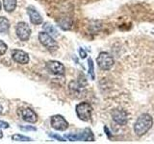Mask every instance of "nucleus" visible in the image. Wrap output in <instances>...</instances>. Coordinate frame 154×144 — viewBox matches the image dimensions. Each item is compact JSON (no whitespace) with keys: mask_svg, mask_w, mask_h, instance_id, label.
<instances>
[{"mask_svg":"<svg viewBox=\"0 0 154 144\" xmlns=\"http://www.w3.org/2000/svg\"><path fill=\"white\" fill-rule=\"evenodd\" d=\"M153 125V118L150 114L143 113L138 117L136 122L134 124V133L138 136H144Z\"/></svg>","mask_w":154,"mask_h":144,"instance_id":"f257e3e1","label":"nucleus"},{"mask_svg":"<svg viewBox=\"0 0 154 144\" xmlns=\"http://www.w3.org/2000/svg\"><path fill=\"white\" fill-rule=\"evenodd\" d=\"M96 62H97V65L101 70L104 71H108L110 70L112 67L114 66L115 64V60L113 56L108 52H101L99 53V55L97 56V59H96Z\"/></svg>","mask_w":154,"mask_h":144,"instance_id":"f03ea898","label":"nucleus"},{"mask_svg":"<svg viewBox=\"0 0 154 144\" xmlns=\"http://www.w3.org/2000/svg\"><path fill=\"white\" fill-rule=\"evenodd\" d=\"M76 114L82 121H89L91 117L93 107L88 102H81L76 106Z\"/></svg>","mask_w":154,"mask_h":144,"instance_id":"7ed1b4c3","label":"nucleus"},{"mask_svg":"<svg viewBox=\"0 0 154 144\" xmlns=\"http://www.w3.org/2000/svg\"><path fill=\"white\" fill-rule=\"evenodd\" d=\"M38 40H40L41 43L45 46V48H47L48 50L50 51H55L58 48V43L57 41L52 38L51 35H49L46 32H41L38 34Z\"/></svg>","mask_w":154,"mask_h":144,"instance_id":"20e7f679","label":"nucleus"},{"mask_svg":"<svg viewBox=\"0 0 154 144\" xmlns=\"http://www.w3.org/2000/svg\"><path fill=\"white\" fill-rule=\"evenodd\" d=\"M66 138H67L70 141H77V140H84V141H94V136L91 131L87 128L84 130L83 133L81 134H66Z\"/></svg>","mask_w":154,"mask_h":144,"instance_id":"39448f33","label":"nucleus"},{"mask_svg":"<svg viewBox=\"0 0 154 144\" xmlns=\"http://www.w3.org/2000/svg\"><path fill=\"white\" fill-rule=\"evenodd\" d=\"M50 124L53 129L57 130V131H66L69 128V123L60 114L53 115L50 118Z\"/></svg>","mask_w":154,"mask_h":144,"instance_id":"423d86ee","label":"nucleus"},{"mask_svg":"<svg viewBox=\"0 0 154 144\" xmlns=\"http://www.w3.org/2000/svg\"><path fill=\"white\" fill-rule=\"evenodd\" d=\"M17 36L18 38L22 41H26L29 40V38L31 36V29L29 25L25 22H19L17 23L16 28Z\"/></svg>","mask_w":154,"mask_h":144,"instance_id":"0eeeda50","label":"nucleus"},{"mask_svg":"<svg viewBox=\"0 0 154 144\" xmlns=\"http://www.w3.org/2000/svg\"><path fill=\"white\" fill-rule=\"evenodd\" d=\"M17 113L20 117L28 123H36L38 120V115L34 110L30 108H20L18 109Z\"/></svg>","mask_w":154,"mask_h":144,"instance_id":"6e6552de","label":"nucleus"},{"mask_svg":"<svg viewBox=\"0 0 154 144\" xmlns=\"http://www.w3.org/2000/svg\"><path fill=\"white\" fill-rule=\"evenodd\" d=\"M46 68L47 70L50 72V73L54 74V75H59L62 76L65 74V66L63 64H61L60 62L57 61H49L47 62L46 64Z\"/></svg>","mask_w":154,"mask_h":144,"instance_id":"1a4fd4ad","label":"nucleus"},{"mask_svg":"<svg viewBox=\"0 0 154 144\" xmlns=\"http://www.w3.org/2000/svg\"><path fill=\"white\" fill-rule=\"evenodd\" d=\"M112 118L116 123L119 124V125H122V126L126 125L128 122L127 112H125L124 110H122V109L114 110V112H112Z\"/></svg>","mask_w":154,"mask_h":144,"instance_id":"9d476101","label":"nucleus"},{"mask_svg":"<svg viewBox=\"0 0 154 144\" xmlns=\"http://www.w3.org/2000/svg\"><path fill=\"white\" fill-rule=\"evenodd\" d=\"M13 60L19 64H26L29 62V56L22 50H14L12 54Z\"/></svg>","mask_w":154,"mask_h":144,"instance_id":"9b49d317","label":"nucleus"},{"mask_svg":"<svg viewBox=\"0 0 154 144\" xmlns=\"http://www.w3.org/2000/svg\"><path fill=\"white\" fill-rule=\"evenodd\" d=\"M27 13H28L29 17H30V21L33 24H35V25H40V24H42L43 22V19H42V16L38 14V12L33 6L28 7Z\"/></svg>","mask_w":154,"mask_h":144,"instance_id":"f8f14e48","label":"nucleus"},{"mask_svg":"<svg viewBox=\"0 0 154 144\" xmlns=\"http://www.w3.org/2000/svg\"><path fill=\"white\" fill-rule=\"evenodd\" d=\"M69 91L71 92V94L73 95H77V96H81L82 93H83V86H81L80 84H78L77 82H70L69 85Z\"/></svg>","mask_w":154,"mask_h":144,"instance_id":"ddd939ff","label":"nucleus"},{"mask_svg":"<svg viewBox=\"0 0 154 144\" xmlns=\"http://www.w3.org/2000/svg\"><path fill=\"white\" fill-rule=\"evenodd\" d=\"M3 8L7 13L14 12L17 8V0H3Z\"/></svg>","mask_w":154,"mask_h":144,"instance_id":"4468645a","label":"nucleus"},{"mask_svg":"<svg viewBox=\"0 0 154 144\" xmlns=\"http://www.w3.org/2000/svg\"><path fill=\"white\" fill-rule=\"evenodd\" d=\"M10 29V21L7 17L0 16V33H7Z\"/></svg>","mask_w":154,"mask_h":144,"instance_id":"2eb2a0df","label":"nucleus"},{"mask_svg":"<svg viewBox=\"0 0 154 144\" xmlns=\"http://www.w3.org/2000/svg\"><path fill=\"white\" fill-rule=\"evenodd\" d=\"M43 30H45L46 33L49 34V35H51V36H58L57 30L51 25V24H48V23L45 24V25H43Z\"/></svg>","mask_w":154,"mask_h":144,"instance_id":"dca6fc26","label":"nucleus"},{"mask_svg":"<svg viewBox=\"0 0 154 144\" xmlns=\"http://www.w3.org/2000/svg\"><path fill=\"white\" fill-rule=\"evenodd\" d=\"M12 139L14 141H32V138L29 136H21V134H14L12 136Z\"/></svg>","mask_w":154,"mask_h":144,"instance_id":"f3484780","label":"nucleus"},{"mask_svg":"<svg viewBox=\"0 0 154 144\" xmlns=\"http://www.w3.org/2000/svg\"><path fill=\"white\" fill-rule=\"evenodd\" d=\"M88 64H89V75L91 76V80L95 79V75H94V62L93 60L90 59L88 60Z\"/></svg>","mask_w":154,"mask_h":144,"instance_id":"a211bd4d","label":"nucleus"},{"mask_svg":"<svg viewBox=\"0 0 154 144\" xmlns=\"http://www.w3.org/2000/svg\"><path fill=\"white\" fill-rule=\"evenodd\" d=\"M7 44L5 43L4 41H2V40H0V56H2V55H4L5 53H6V51H7Z\"/></svg>","mask_w":154,"mask_h":144,"instance_id":"6ab92c4d","label":"nucleus"},{"mask_svg":"<svg viewBox=\"0 0 154 144\" xmlns=\"http://www.w3.org/2000/svg\"><path fill=\"white\" fill-rule=\"evenodd\" d=\"M19 128H20L21 131H36V128L35 127H32V126H28V127H23V126H19Z\"/></svg>","mask_w":154,"mask_h":144,"instance_id":"aec40b11","label":"nucleus"},{"mask_svg":"<svg viewBox=\"0 0 154 144\" xmlns=\"http://www.w3.org/2000/svg\"><path fill=\"white\" fill-rule=\"evenodd\" d=\"M50 136L54 137V138L58 139V140H60V141H66L65 137H62V136H58V134H50Z\"/></svg>","mask_w":154,"mask_h":144,"instance_id":"412c9836","label":"nucleus"},{"mask_svg":"<svg viewBox=\"0 0 154 144\" xmlns=\"http://www.w3.org/2000/svg\"><path fill=\"white\" fill-rule=\"evenodd\" d=\"M0 128H2V129H8L9 128V124L7 122L1 121V120H0Z\"/></svg>","mask_w":154,"mask_h":144,"instance_id":"4be33fe9","label":"nucleus"},{"mask_svg":"<svg viewBox=\"0 0 154 144\" xmlns=\"http://www.w3.org/2000/svg\"><path fill=\"white\" fill-rule=\"evenodd\" d=\"M79 54H80V57L82 58V59H85L86 56H87L86 52L83 49H82V48H80V49H79Z\"/></svg>","mask_w":154,"mask_h":144,"instance_id":"5701e85b","label":"nucleus"},{"mask_svg":"<svg viewBox=\"0 0 154 144\" xmlns=\"http://www.w3.org/2000/svg\"><path fill=\"white\" fill-rule=\"evenodd\" d=\"M2 137H3V133L1 130H0V138H2Z\"/></svg>","mask_w":154,"mask_h":144,"instance_id":"b1692460","label":"nucleus"},{"mask_svg":"<svg viewBox=\"0 0 154 144\" xmlns=\"http://www.w3.org/2000/svg\"><path fill=\"white\" fill-rule=\"evenodd\" d=\"M0 10H1V2H0Z\"/></svg>","mask_w":154,"mask_h":144,"instance_id":"393cba45","label":"nucleus"}]
</instances>
